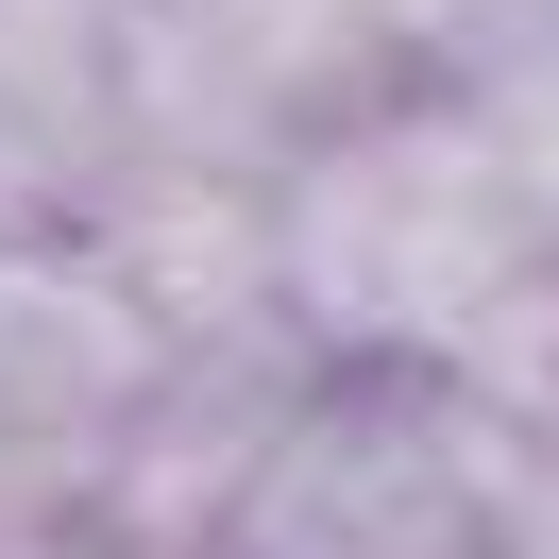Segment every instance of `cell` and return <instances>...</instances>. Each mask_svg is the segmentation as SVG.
<instances>
[{"instance_id": "6da1fadb", "label": "cell", "mask_w": 559, "mask_h": 559, "mask_svg": "<svg viewBox=\"0 0 559 559\" xmlns=\"http://www.w3.org/2000/svg\"><path fill=\"white\" fill-rule=\"evenodd\" d=\"M272 322L306 373H407L559 424V238L457 85H390L272 170Z\"/></svg>"}, {"instance_id": "52a82bcc", "label": "cell", "mask_w": 559, "mask_h": 559, "mask_svg": "<svg viewBox=\"0 0 559 559\" xmlns=\"http://www.w3.org/2000/svg\"><path fill=\"white\" fill-rule=\"evenodd\" d=\"M373 17H390V51H407L424 85H457V69H491L509 35H543L559 0H373Z\"/></svg>"}, {"instance_id": "3957f363", "label": "cell", "mask_w": 559, "mask_h": 559, "mask_svg": "<svg viewBox=\"0 0 559 559\" xmlns=\"http://www.w3.org/2000/svg\"><path fill=\"white\" fill-rule=\"evenodd\" d=\"M509 424L407 373H306L204 559H491Z\"/></svg>"}, {"instance_id": "9c48e42d", "label": "cell", "mask_w": 559, "mask_h": 559, "mask_svg": "<svg viewBox=\"0 0 559 559\" xmlns=\"http://www.w3.org/2000/svg\"><path fill=\"white\" fill-rule=\"evenodd\" d=\"M17 221H51V204H35V187H17V170H0V238H17Z\"/></svg>"}, {"instance_id": "ba28073f", "label": "cell", "mask_w": 559, "mask_h": 559, "mask_svg": "<svg viewBox=\"0 0 559 559\" xmlns=\"http://www.w3.org/2000/svg\"><path fill=\"white\" fill-rule=\"evenodd\" d=\"M491 559H559V424H509L491 457Z\"/></svg>"}, {"instance_id": "30bf717a", "label": "cell", "mask_w": 559, "mask_h": 559, "mask_svg": "<svg viewBox=\"0 0 559 559\" xmlns=\"http://www.w3.org/2000/svg\"><path fill=\"white\" fill-rule=\"evenodd\" d=\"M119 17H136V0H119Z\"/></svg>"}, {"instance_id": "8992f818", "label": "cell", "mask_w": 559, "mask_h": 559, "mask_svg": "<svg viewBox=\"0 0 559 559\" xmlns=\"http://www.w3.org/2000/svg\"><path fill=\"white\" fill-rule=\"evenodd\" d=\"M457 103L491 119V153L525 170V204H543V238H559V17H543V35H509L491 69H457Z\"/></svg>"}, {"instance_id": "7a4b0ae2", "label": "cell", "mask_w": 559, "mask_h": 559, "mask_svg": "<svg viewBox=\"0 0 559 559\" xmlns=\"http://www.w3.org/2000/svg\"><path fill=\"white\" fill-rule=\"evenodd\" d=\"M424 85L373 0H136L119 17V170H221L272 187L340 119Z\"/></svg>"}, {"instance_id": "277c9868", "label": "cell", "mask_w": 559, "mask_h": 559, "mask_svg": "<svg viewBox=\"0 0 559 559\" xmlns=\"http://www.w3.org/2000/svg\"><path fill=\"white\" fill-rule=\"evenodd\" d=\"M170 356L187 340L136 306V272H119L85 221H17V238H0V457H17L69 525H85L119 424L153 407Z\"/></svg>"}, {"instance_id": "5b68a950", "label": "cell", "mask_w": 559, "mask_h": 559, "mask_svg": "<svg viewBox=\"0 0 559 559\" xmlns=\"http://www.w3.org/2000/svg\"><path fill=\"white\" fill-rule=\"evenodd\" d=\"M0 170L51 221L119 170V0H0Z\"/></svg>"}]
</instances>
